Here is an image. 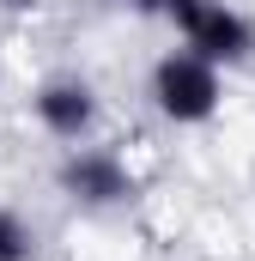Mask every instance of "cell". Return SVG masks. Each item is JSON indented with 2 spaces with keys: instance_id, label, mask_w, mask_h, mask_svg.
I'll use <instances>...</instances> for the list:
<instances>
[{
  "instance_id": "obj_1",
  "label": "cell",
  "mask_w": 255,
  "mask_h": 261,
  "mask_svg": "<svg viewBox=\"0 0 255 261\" xmlns=\"http://www.w3.org/2000/svg\"><path fill=\"white\" fill-rule=\"evenodd\" d=\"M152 103H158V116H170L183 128L207 122L225 103V73H219V61H207L194 49H170L164 61L152 67Z\"/></svg>"
},
{
  "instance_id": "obj_2",
  "label": "cell",
  "mask_w": 255,
  "mask_h": 261,
  "mask_svg": "<svg viewBox=\"0 0 255 261\" xmlns=\"http://www.w3.org/2000/svg\"><path fill=\"white\" fill-rule=\"evenodd\" d=\"M170 24H176L183 49H194V55H207V61H219V67H237L255 49V24L231 0H176L170 6Z\"/></svg>"
},
{
  "instance_id": "obj_3",
  "label": "cell",
  "mask_w": 255,
  "mask_h": 261,
  "mask_svg": "<svg viewBox=\"0 0 255 261\" xmlns=\"http://www.w3.org/2000/svg\"><path fill=\"white\" fill-rule=\"evenodd\" d=\"M61 195L79 200V206H97V213L104 206H122V200H134V170H128L110 146H67Z\"/></svg>"
},
{
  "instance_id": "obj_4",
  "label": "cell",
  "mask_w": 255,
  "mask_h": 261,
  "mask_svg": "<svg viewBox=\"0 0 255 261\" xmlns=\"http://www.w3.org/2000/svg\"><path fill=\"white\" fill-rule=\"evenodd\" d=\"M37 122L55 134V140H85V134L97 128V91L79 79V73H55V79H43L37 85Z\"/></svg>"
},
{
  "instance_id": "obj_5",
  "label": "cell",
  "mask_w": 255,
  "mask_h": 261,
  "mask_svg": "<svg viewBox=\"0 0 255 261\" xmlns=\"http://www.w3.org/2000/svg\"><path fill=\"white\" fill-rule=\"evenodd\" d=\"M31 255H37V231L12 206H0V261H31Z\"/></svg>"
},
{
  "instance_id": "obj_6",
  "label": "cell",
  "mask_w": 255,
  "mask_h": 261,
  "mask_svg": "<svg viewBox=\"0 0 255 261\" xmlns=\"http://www.w3.org/2000/svg\"><path fill=\"white\" fill-rule=\"evenodd\" d=\"M128 12H146V18H170V6L176 0H122Z\"/></svg>"
},
{
  "instance_id": "obj_7",
  "label": "cell",
  "mask_w": 255,
  "mask_h": 261,
  "mask_svg": "<svg viewBox=\"0 0 255 261\" xmlns=\"http://www.w3.org/2000/svg\"><path fill=\"white\" fill-rule=\"evenodd\" d=\"M0 6H31V0H0Z\"/></svg>"
}]
</instances>
